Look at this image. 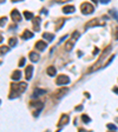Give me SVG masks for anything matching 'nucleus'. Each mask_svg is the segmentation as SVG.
Returning a JSON list of instances; mask_svg holds the SVG:
<instances>
[{
  "instance_id": "25",
  "label": "nucleus",
  "mask_w": 118,
  "mask_h": 132,
  "mask_svg": "<svg viewBox=\"0 0 118 132\" xmlns=\"http://www.w3.org/2000/svg\"><path fill=\"white\" fill-rule=\"evenodd\" d=\"M106 127H107L109 130H111V131H117V126L113 125V124H107Z\"/></svg>"
},
{
  "instance_id": "2",
  "label": "nucleus",
  "mask_w": 118,
  "mask_h": 132,
  "mask_svg": "<svg viewBox=\"0 0 118 132\" xmlns=\"http://www.w3.org/2000/svg\"><path fill=\"white\" fill-rule=\"evenodd\" d=\"M110 51H111V46H107V47H106V48L103 51V53L100 54V58L98 59V60L96 61V64H94V65H93L90 70H88V72H94V71H97V70L102 66L103 61L105 60V58L107 57V54H109V52H110Z\"/></svg>"
},
{
  "instance_id": "35",
  "label": "nucleus",
  "mask_w": 118,
  "mask_h": 132,
  "mask_svg": "<svg viewBox=\"0 0 118 132\" xmlns=\"http://www.w3.org/2000/svg\"><path fill=\"white\" fill-rule=\"evenodd\" d=\"M41 13H44V14H47V11H46V10H44V11H41Z\"/></svg>"
},
{
  "instance_id": "4",
  "label": "nucleus",
  "mask_w": 118,
  "mask_h": 132,
  "mask_svg": "<svg viewBox=\"0 0 118 132\" xmlns=\"http://www.w3.org/2000/svg\"><path fill=\"white\" fill-rule=\"evenodd\" d=\"M80 11L83 14H92L94 12V7L90 2H83L80 5Z\"/></svg>"
},
{
  "instance_id": "20",
  "label": "nucleus",
  "mask_w": 118,
  "mask_h": 132,
  "mask_svg": "<svg viewBox=\"0 0 118 132\" xmlns=\"http://www.w3.org/2000/svg\"><path fill=\"white\" fill-rule=\"evenodd\" d=\"M21 78V72L20 71H14L13 74H12V79L13 80H19Z\"/></svg>"
},
{
  "instance_id": "13",
  "label": "nucleus",
  "mask_w": 118,
  "mask_h": 132,
  "mask_svg": "<svg viewBox=\"0 0 118 132\" xmlns=\"http://www.w3.org/2000/svg\"><path fill=\"white\" fill-rule=\"evenodd\" d=\"M74 11H76L74 6H65V7H63V12H64L65 14H69V13H73Z\"/></svg>"
},
{
  "instance_id": "26",
  "label": "nucleus",
  "mask_w": 118,
  "mask_h": 132,
  "mask_svg": "<svg viewBox=\"0 0 118 132\" xmlns=\"http://www.w3.org/2000/svg\"><path fill=\"white\" fill-rule=\"evenodd\" d=\"M25 61H26V59H25V58H20V60H19V64H18V66H19V67H23V66L25 65Z\"/></svg>"
},
{
  "instance_id": "21",
  "label": "nucleus",
  "mask_w": 118,
  "mask_h": 132,
  "mask_svg": "<svg viewBox=\"0 0 118 132\" xmlns=\"http://www.w3.org/2000/svg\"><path fill=\"white\" fill-rule=\"evenodd\" d=\"M109 14L111 15L115 20L118 21V11H116V10H110V11H109Z\"/></svg>"
},
{
  "instance_id": "38",
  "label": "nucleus",
  "mask_w": 118,
  "mask_h": 132,
  "mask_svg": "<svg viewBox=\"0 0 118 132\" xmlns=\"http://www.w3.org/2000/svg\"><path fill=\"white\" fill-rule=\"evenodd\" d=\"M4 1H5V0H1V4H4Z\"/></svg>"
},
{
  "instance_id": "16",
  "label": "nucleus",
  "mask_w": 118,
  "mask_h": 132,
  "mask_svg": "<svg viewBox=\"0 0 118 132\" xmlns=\"http://www.w3.org/2000/svg\"><path fill=\"white\" fill-rule=\"evenodd\" d=\"M43 38H44V39H46L47 41H52V40L54 39V34L45 32V33H43Z\"/></svg>"
},
{
  "instance_id": "6",
  "label": "nucleus",
  "mask_w": 118,
  "mask_h": 132,
  "mask_svg": "<svg viewBox=\"0 0 118 132\" xmlns=\"http://www.w3.org/2000/svg\"><path fill=\"white\" fill-rule=\"evenodd\" d=\"M69 83H70V78H69L67 75H65V74H60L58 78H57V80H56V84L59 85V86L66 85V84H69Z\"/></svg>"
},
{
  "instance_id": "9",
  "label": "nucleus",
  "mask_w": 118,
  "mask_h": 132,
  "mask_svg": "<svg viewBox=\"0 0 118 132\" xmlns=\"http://www.w3.org/2000/svg\"><path fill=\"white\" fill-rule=\"evenodd\" d=\"M40 21H41V19H40L39 17L33 18V29H34L35 32H38V31L40 29Z\"/></svg>"
},
{
  "instance_id": "14",
  "label": "nucleus",
  "mask_w": 118,
  "mask_h": 132,
  "mask_svg": "<svg viewBox=\"0 0 118 132\" xmlns=\"http://www.w3.org/2000/svg\"><path fill=\"white\" fill-rule=\"evenodd\" d=\"M45 93V90H41V88H35L34 92H33V98H38L40 96H43Z\"/></svg>"
},
{
  "instance_id": "23",
  "label": "nucleus",
  "mask_w": 118,
  "mask_h": 132,
  "mask_svg": "<svg viewBox=\"0 0 118 132\" xmlns=\"http://www.w3.org/2000/svg\"><path fill=\"white\" fill-rule=\"evenodd\" d=\"M82 120H83V123H85V124H88L90 121H91V118L86 116V115H83L82 116Z\"/></svg>"
},
{
  "instance_id": "3",
  "label": "nucleus",
  "mask_w": 118,
  "mask_h": 132,
  "mask_svg": "<svg viewBox=\"0 0 118 132\" xmlns=\"http://www.w3.org/2000/svg\"><path fill=\"white\" fill-rule=\"evenodd\" d=\"M79 35H80V34H79V32H78V31H74L73 34L71 35V39H70V40L65 44V50H66V51H71V50L73 48V46H74V44H76V41L78 40Z\"/></svg>"
},
{
  "instance_id": "1",
  "label": "nucleus",
  "mask_w": 118,
  "mask_h": 132,
  "mask_svg": "<svg viewBox=\"0 0 118 132\" xmlns=\"http://www.w3.org/2000/svg\"><path fill=\"white\" fill-rule=\"evenodd\" d=\"M27 88L26 83H19V84H12L11 85V94L8 96L10 99H13L20 96V93H23L25 90Z\"/></svg>"
},
{
  "instance_id": "37",
  "label": "nucleus",
  "mask_w": 118,
  "mask_h": 132,
  "mask_svg": "<svg viewBox=\"0 0 118 132\" xmlns=\"http://www.w3.org/2000/svg\"><path fill=\"white\" fill-rule=\"evenodd\" d=\"M13 2H17V1H20V0H12Z\"/></svg>"
},
{
  "instance_id": "28",
  "label": "nucleus",
  "mask_w": 118,
  "mask_h": 132,
  "mask_svg": "<svg viewBox=\"0 0 118 132\" xmlns=\"http://www.w3.org/2000/svg\"><path fill=\"white\" fill-rule=\"evenodd\" d=\"M64 25V20H59V23H58V25H57V27H56V29L58 31V29H60V27Z\"/></svg>"
},
{
  "instance_id": "15",
  "label": "nucleus",
  "mask_w": 118,
  "mask_h": 132,
  "mask_svg": "<svg viewBox=\"0 0 118 132\" xmlns=\"http://www.w3.org/2000/svg\"><path fill=\"white\" fill-rule=\"evenodd\" d=\"M67 92H69V88H67V87H64V88H61V90H59V91H57V98H61V97H64Z\"/></svg>"
},
{
  "instance_id": "36",
  "label": "nucleus",
  "mask_w": 118,
  "mask_h": 132,
  "mask_svg": "<svg viewBox=\"0 0 118 132\" xmlns=\"http://www.w3.org/2000/svg\"><path fill=\"white\" fill-rule=\"evenodd\" d=\"M92 1H93L94 4H97V2H98V0H92Z\"/></svg>"
},
{
  "instance_id": "7",
  "label": "nucleus",
  "mask_w": 118,
  "mask_h": 132,
  "mask_svg": "<svg viewBox=\"0 0 118 132\" xmlns=\"http://www.w3.org/2000/svg\"><path fill=\"white\" fill-rule=\"evenodd\" d=\"M31 105H32L33 107H35L34 117H38V116H39V113H40V111H41V110H43V107H44V103H43V102H32Z\"/></svg>"
},
{
  "instance_id": "29",
  "label": "nucleus",
  "mask_w": 118,
  "mask_h": 132,
  "mask_svg": "<svg viewBox=\"0 0 118 132\" xmlns=\"http://www.w3.org/2000/svg\"><path fill=\"white\" fill-rule=\"evenodd\" d=\"M5 23H6V17H1V27H4Z\"/></svg>"
},
{
  "instance_id": "10",
  "label": "nucleus",
  "mask_w": 118,
  "mask_h": 132,
  "mask_svg": "<svg viewBox=\"0 0 118 132\" xmlns=\"http://www.w3.org/2000/svg\"><path fill=\"white\" fill-rule=\"evenodd\" d=\"M32 74H33V66H32V65H29V66L25 69V77H26L27 80H30V79L32 78Z\"/></svg>"
},
{
  "instance_id": "30",
  "label": "nucleus",
  "mask_w": 118,
  "mask_h": 132,
  "mask_svg": "<svg viewBox=\"0 0 118 132\" xmlns=\"http://www.w3.org/2000/svg\"><path fill=\"white\" fill-rule=\"evenodd\" d=\"M76 110H77V111H82V110H83V105H78V106L76 107Z\"/></svg>"
},
{
  "instance_id": "8",
  "label": "nucleus",
  "mask_w": 118,
  "mask_h": 132,
  "mask_svg": "<svg viewBox=\"0 0 118 132\" xmlns=\"http://www.w3.org/2000/svg\"><path fill=\"white\" fill-rule=\"evenodd\" d=\"M11 17H12V20L15 21V23H19V21L21 20V15H20L18 10H13V11L11 12Z\"/></svg>"
},
{
  "instance_id": "18",
  "label": "nucleus",
  "mask_w": 118,
  "mask_h": 132,
  "mask_svg": "<svg viewBox=\"0 0 118 132\" xmlns=\"http://www.w3.org/2000/svg\"><path fill=\"white\" fill-rule=\"evenodd\" d=\"M39 54H37V53H34V52H31L30 53V59H31V61L32 63H37L38 60H39Z\"/></svg>"
},
{
  "instance_id": "22",
  "label": "nucleus",
  "mask_w": 118,
  "mask_h": 132,
  "mask_svg": "<svg viewBox=\"0 0 118 132\" xmlns=\"http://www.w3.org/2000/svg\"><path fill=\"white\" fill-rule=\"evenodd\" d=\"M17 43H18V40H17V38H10V40H8V45L11 46V47H14L15 45H17Z\"/></svg>"
},
{
  "instance_id": "24",
  "label": "nucleus",
  "mask_w": 118,
  "mask_h": 132,
  "mask_svg": "<svg viewBox=\"0 0 118 132\" xmlns=\"http://www.w3.org/2000/svg\"><path fill=\"white\" fill-rule=\"evenodd\" d=\"M24 17H25L27 20H31L32 18H34V17H33V13H31V12H27V11H25V12H24Z\"/></svg>"
},
{
  "instance_id": "17",
  "label": "nucleus",
  "mask_w": 118,
  "mask_h": 132,
  "mask_svg": "<svg viewBox=\"0 0 118 132\" xmlns=\"http://www.w3.org/2000/svg\"><path fill=\"white\" fill-rule=\"evenodd\" d=\"M46 72H47V74H48L50 77H53V75H56V73H57V70H56V67L50 66V67H47Z\"/></svg>"
},
{
  "instance_id": "11",
  "label": "nucleus",
  "mask_w": 118,
  "mask_h": 132,
  "mask_svg": "<svg viewBox=\"0 0 118 132\" xmlns=\"http://www.w3.org/2000/svg\"><path fill=\"white\" fill-rule=\"evenodd\" d=\"M46 47H47V44L43 40H39V41L35 43V48L39 50V51H44V50H46Z\"/></svg>"
},
{
  "instance_id": "32",
  "label": "nucleus",
  "mask_w": 118,
  "mask_h": 132,
  "mask_svg": "<svg viewBox=\"0 0 118 132\" xmlns=\"http://www.w3.org/2000/svg\"><path fill=\"white\" fill-rule=\"evenodd\" d=\"M57 2H66V1H70V0H56Z\"/></svg>"
},
{
  "instance_id": "31",
  "label": "nucleus",
  "mask_w": 118,
  "mask_h": 132,
  "mask_svg": "<svg viewBox=\"0 0 118 132\" xmlns=\"http://www.w3.org/2000/svg\"><path fill=\"white\" fill-rule=\"evenodd\" d=\"M99 1H100L102 4H109V2H110V0H99Z\"/></svg>"
},
{
  "instance_id": "33",
  "label": "nucleus",
  "mask_w": 118,
  "mask_h": 132,
  "mask_svg": "<svg viewBox=\"0 0 118 132\" xmlns=\"http://www.w3.org/2000/svg\"><path fill=\"white\" fill-rule=\"evenodd\" d=\"M116 39L118 40V27H117V29H116Z\"/></svg>"
},
{
  "instance_id": "5",
  "label": "nucleus",
  "mask_w": 118,
  "mask_h": 132,
  "mask_svg": "<svg viewBox=\"0 0 118 132\" xmlns=\"http://www.w3.org/2000/svg\"><path fill=\"white\" fill-rule=\"evenodd\" d=\"M103 25H105V21L100 20L99 18H94V19H92L91 21L86 23V25H85V29H88V27H93V26H103Z\"/></svg>"
},
{
  "instance_id": "19",
  "label": "nucleus",
  "mask_w": 118,
  "mask_h": 132,
  "mask_svg": "<svg viewBox=\"0 0 118 132\" xmlns=\"http://www.w3.org/2000/svg\"><path fill=\"white\" fill-rule=\"evenodd\" d=\"M33 37V33L29 31V29H26V31H24V33H23V39H30V38H32Z\"/></svg>"
},
{
  "instance_id": "34",
  "label": "nucleus",
  "mask_w": 118,
  "mask_h": 132,
  "mask_svg": "<svg viewBox=\"0 0 118 132\" xmlns=\"http://www.w3.org/2000/svg\"><path fill=\"white\" fill-rule=\"evenodd\" d=\"M113 92H116V93L118 94V87H115V88H113Z\"/></svg>"
},
{
  "instance_id": "12",
  "label": "nucleus",
  "mask_w": 118,
  "mask_h": 132,
  "mask_svg": "<svg viewBox=\"0 0 118 132\" xmlns=\"http://www.w3.org/2000/svg\"><path fill=\"white\" fill-rule=\"evenodd\" d=\"M67 123H69V116H67V115H63V116L60 117V120H59L58 126H59V127H60V126L63 127V126H64V125H66Z\"/></svg>"
},
{
  "instance_id": "27",
  "label": "nucleus",
  "mask_w": 118,
  "mask_h": 132,
  "mask_svg": "<svg viewBox=\"0 0 118 132\" xmlns=\"http://www.w3.org/2000/svg\"><path fill=\"white\" fill-rule=\"evenodd\" d=\"M8 47H5V46H1V56H4L5 53H7L8 52Z\"/></svg>"
}]
</instances>
